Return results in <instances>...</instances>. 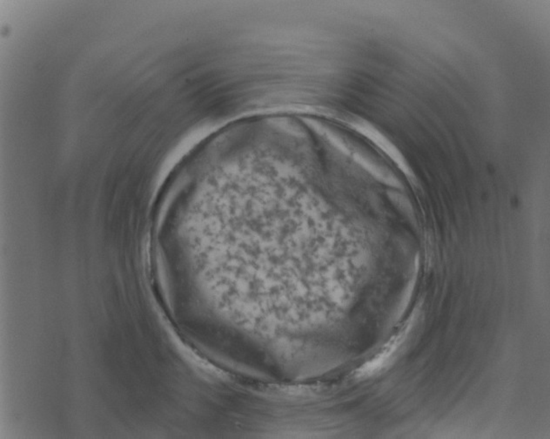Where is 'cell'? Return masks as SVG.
<instances>
[{
	"instance_id": "1",
	"label": "cell",
	"mask_w": 550,
	"mask_h": 439,
	"mask_svg": "<svg viewBox=\"0 0 550 439\" xmlns=\"http://www.w3.org/2000/svg\"><path fill=\"white\" fill-rule=\"evenodd\" d=\"M405 332H403L393 337V339L389 341V343L386 344V346L383 348L381 352L378 355L377 357H374V360L370 361V362L365 364L362 369H360V377L370 376V375L379 370L381 368L383 367V364L386 363V361L389 359L391 355L394 353V351L396 350V348L399 346V344L403 342Z\"/></svg>"
}]
</instances>
